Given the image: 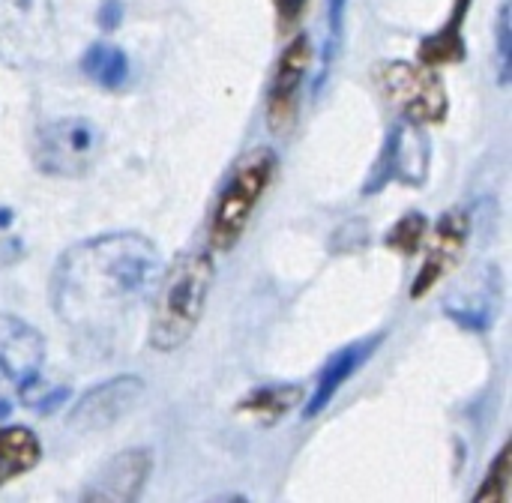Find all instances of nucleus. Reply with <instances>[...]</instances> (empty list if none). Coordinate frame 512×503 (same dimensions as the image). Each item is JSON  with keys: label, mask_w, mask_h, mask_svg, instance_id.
<instances>
[{"label": "nucleus", "mask_w": 512, "mask_h": 503, "mask_svg": "<svg viewBox=\"0 0 512 503\" xmlns=\"http://www.w3.org/2000/svg\"><path fill=\"white\" fill-rule=\"evenodd\" d=\"M156 279V243L135 231L102 234L63 252L51 279V303L75 330H108L153 291Z\"/></svg>", "instance_id": "nucleus-1"}, {"label": "nucleus", "mask_w": 512, "mask_h": 503, "mask_svg": "<svg viewBox=\"0 0 512 503\" xmlns=\"http://www.w3.org/2000/svg\"><path fill=\"white\" fill-rule=\"evenodd\" d=\"M213 276V255L204 249H186L174 258L153 297L150 348L171 354L195 336L207 309Z\"/></svg>", "instance_id": "nucleus-2"}, {"label": "nucleus", "mask_w": 512, "mask_h": 503, "mask_svg": "<svg viewBox=\"0 0 512 503\" xmlns=\"http://www.w3.org/2000/svg\"><path fill=\"white\" fill-rule=\"evenodd\" d=\"M276 171H279V156L270 147H258L240 159V165L228 177L210 213L207 237L216 252H231L243 240L255 216V207L261 204V198L276 180Z\"/></svg>", "instance_id": "nucleus-3"}, {"label": "nucleus", "mask_w": 512, "mask_h": 503, "mask_svg": "<svg viewBox=\"0 0 512 503\" xmlns=\"http://www.w3.org/2000/svg\"><path fill=\"white\" fill-rule=\"evenodd\" d=\"M57 54L51 0H0V66H42Z\"/></svg>", "instance_id": "nucleus-4"}, {"label": "nucleus", "mask_w": 512, "mask_h": 503, "mask_svg": "<svg viewBox=\"0 0 512 503\" xmlns=\"http://www.w3.org/2000/svg\"><path fill=\"white\" fill-rule=\"evenodd\" d=\"M378 84L384 96L399 108L405 123L429 126L447 120V87L435 66L411 63V60H387L378 66Z\"/></svg>", "instance_id": "nucleus-5"}, {"label": "nucleus", "mask_w": 512, "mask_h": 503, "mask_svg": "<svg viewBox=\"0 0 512 503\" xmlns=\"http://www.w3.org/2000/svg\"><path fill=\"white\" fill-rule=\"evenodd\" d=\"M105 135L87 117H60L36 132L33 162L48 177H81L87 174L99 153Z\"/></svg>", "instance_id": "nucleus-6"}, {"label": "nucleus", "mask_w": 512, "mask_h": 503, "mask_svg": "<svg viewBox=\"0 0 512 503\" xmlns=\"http://www.w3.org/2000/svg\"><path fill=\"white\" fill-rule=\"evenodd\" d=\"M45 363V339L36 327L15 315L0 312V417H6L15 399L36 387Z\"/></svg>", "instance_id": "nucleus-7"}, {"label": "nucleus", "mask_w": 512, "mask_h": 503, "mask_svg": "<svg viewBox=\"0 0 512 503\" xmlns=\"http://www.w3.org/2000/svg\"><path fill=\"white\" fill-rule=\"evenodd\" d=\"M312 66V39L306 33H297L279 54L270 93H267V126L276 135H285L297 120L300 90Z\"/></svg>", "instance_id": "nucleus-8"}, {"label": "nucleus", "mask_w": 512, "mask_h": 503, "mask_svg": "<svg viewBox=\"0 0 512 503\" xmlns=\"http://www.w3.org/2000/svg\"><path fill=\"white\" fill-rule=\"evenodd\" d=\"M153 474V453L132 447L111 456L84 486L78 503H138Z\"/></svg>", "instance_id": "nucleus-9"}, {"label": "nucleus", "mask_w": 512, "mask_h": 503, "mask_svg": "<svg viewBox=\"0 0 512 503\" xmlns=\"http://www.w3.org/2000/svg\"><path fill=\"white\" fill-rule=\"evenodd\" d=\"M429 171V141L414 123H399L390 129V138L381 150V159L372 171V183L363 192H378L390 180H402L408 186H420Z\"/></svg>", "instance_id": "nucleus-10"}, {"label": "nucleus", "mask_w": 512, "mask_h": 503, "mask_svg": "<svg viewBox=\"0 0 512 503\" xmlns=\"http://www.w3.org/2000/svg\"><path fill=\"white\" fill-rule=\"evenodd\" d=\"M144 396V381L135 375H123V378H111L93 390H87L78 405L69 411V429L90 435V432H102L108 426H114L120 417H126Z\"/></svg>", "instance_id": "nucleus-11"}, {"label": "nucleus", "mask_w": 512, "mask_h": 503, "mask_svg": "<svg viewBox=\"0 0 512 503\" xmlns=\"http://www.w3.org/2000/svg\"><path fill=\"white\" fill-rule=\"evenodd\" d=\"M468 237H471V219L462 210H450L444 213V219L435 225V237L429 243L426 261L417 273V282L411 285V297H426L444 276H450L465 249H468Z\"/></svg>", "instance_id": "nucleus-12"}, {"label": "nucleus", "mask_w": 512, "mask_h": 503, "mask_svg": "<svg viewBox=\"0 0 512 503\" xmlns=\"http://www.w3.org/2000/svg\"><path fill=\"white\" fill-rule=\"evenodd\" d=\"M501 303V273L498 267H483L459 291L447 297V315L468 330H489Z\"/></svg>", "instance_id": "nucleus-13"}, {"label": "nucleus", "mask_w": 512, "mask_h": 503, "mask_svg": "<svg viewBox=\"0 0 512 503\" xmlns=\"http://www.w3.org/2000/svg\"><path fill=\"white\" fill-rule=\"evenodd\" d=\"M381 342V336L378 339H372V342H360V345H348V348H342V351H336L330 360H327V366L321 369V375H318V387H315V393L309 396V402H306V411H303V417L306 420H312V417H318L333 399H336V393L345 387V381L363 366V360L375 351V345Z\"/></svg>", "instance_id": "nucleus-14"}, {"label": "nucleus", "mask_w": 512, "mask_h": 503, "mask_svg": "<svg viewBox=\"0 0 512 503\" xmlns=\"http://www.w3.org/2000/svg\"><path fill=\"white\" fill-rule=\"evenodd\" d=\"M474 0H453L450 18L441 30H435L429 39H423L420 45V60L426 66H444V63H459L465 60L468 48H465V18Z\"/></svg>", "instance_id": "nucleus-15"}, {"label": "nucleus", "mask_w": 512, "mask_h": 503, "mask_svg": "<svg viewBox=\"0 0 512 503\" xmlns=\"http://www.w3.org/2000/svg\"><path fill=\"white\" fill-rule=\"evenodd\" d=\"M39 459L42 444L27 426H0V489L33 471Z\"/></svg>", "instance_id": "nucleus-16"}, {"label": "nucleus", "mask_w": 512, "mask_h": 503, "mask_svg": "<svg viewBox=\"0 0 512 503\" xmlns=\"http://www.w3.org/2000/svg\"><path fill=\"white\" fill-rule=\"evenodd\" d=\"M81 69L93 84L105 90H120L129 78V57L111 42H93L81 57Z\"/></svg>", "instance_id": "nucleus-17"}, {"label": "nucleus", "mask_w": 512, "mask_h": 503, "mask_svg": "<svg viewBox=\"0 0 512 503\" xmlns=\"http://www.w3.org/2000/svg\"><path fill=\"white\" fill-rule=\"evenodd\" d=\"M300 396H303L300 387L273 384V387H261V390L249 393V396L237 405V411H240V414H249V417H258L261 423H276V420H282L288 411L297 408Z\"/></svg>", "instance_id": "nucleus-18"}, {"label": "nucleus", "mask_w": 512, "mask_h": 503, "mask_svg": "<svg viewBox=\"0 0 512 503\" xmlns=\"http://www.w3.org/2000/svg\"><path fill=\"white\" fill-rule=\"evenodd\" d=\"M426 228H429V222L423 213H408L387 234V246L393 252H402V255H417L420 243L426 240Z\"/></svg>", "instance_id": "nucleus-19"}, {"label": "nucleus", "mask_w": 512, "mask_h": 503, "mask_svg": "<svg viewBox=\"0 0 512 503\" xmlns=\"http://www.w3.org/2000/svg\"><path fill=\"white\" fill-rule=\"evenodd\" d=\"M507 489H510V447L498 453L471 503H507Z\"/></svg>", "instance_id": "nucleus-20"}, {"label": "nucleus", "mask_w": 512, "mask_h": 503, "mask_svg": "<svg viewBox=\"0 0 512 503\" xmlns=\"http://www.w3.org/2000/svg\"><path fill=\"white\" fill-rule=\"evenodd\" d=\"M512 75V21L510 3L498 9V81L510 84Z\"/></svg>", "instance_id": "nucleus-21"}, {"label": "nucleus", "mask_w": 512, "mask_h": 503, "mask_svg": "<svg viewBox=\"0 0 512 503\" xmlns=\"http://www.w3.org/2000/svg\"><path fill=\"white\" fill-rule=\"evenodd\" d=\"M345 3L348 0H330V18H327V45H324V72L321 78H327L330 66L336 63V51H339V39H342V24H345Z\"/></svg>", "instance_id": "nucleus-22"}, {"label": "nucleus", "mask_w": 512, "mask_h": 503, "mask_svg": "<svg viewBox=\"0 0 512 503\" xmlns=\"http://www.w3.org/2000/svg\"><path fill=\"white\" fill-rule=\"evenodd\" d=\"M123 21V3L120 0H105L102 12H99V27L102 30H114Z\"/></svg>", "instance_id": "nucleus-23"}, {"label": "nucleus", "mask_w": 512, "mask_h": 503, "mask_svg": "<svg viewBox=\"0 0 512 503\" xmlns=\"http://www.w3.org/2000/svg\"><path fill=\"white\" fill-rule=\"evenodd\" d=\"M306 3L309 0H276V12H279V21L288 27V24H294L300 15H303V9H306Z\"/></svg>", "instance_id": "nucleus-24"}, {"label": "nucleus", "mask_w": 512, "mask_h": 503, "mask_svg": "<svg viewBox=\"0 0 512 503\" xmlns=\"http://www.w3.org/2000/svg\"><path fill=\"white\" fill-rule=\"evenodd\" d=\"M204 503H252L249 498H243V495H216V498H207Z\"/></svg>", "instance_id": "nucleus-25"}]
</instances>
